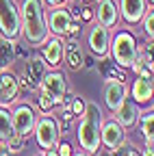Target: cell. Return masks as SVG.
I'll use <instances>...</instances> for the list:
<instances>
[{
	"label": "cell",
	"instance_id": "obj_1",
	"mask_svg": "<svg viewBox=\"0 0 154 156\" xmlns=\"http://www.w3.org/2000/svg\"><path fill=\"white\" fill-rule=\"evenodd\" d=\"M41 0H22L20 9V37L33 48L44 46V41L50 37L48 24H46V11Z\"/></svg>",
	"mask_w": 154,
	"mask_h": 156
},
{
	"label": "cell",
	"instance_id": "obj_2",
	"mask_svg": "<svg viewBox=\"0 0 154 156\" xmlns=\"http://www.w3.org/2000/svg\"><path fill=\"white\" fill-rule=\"evenodd\" d=\"M102 108L98 102H85V113L81 115V124L76 128V139L81 143V150L87 154H98L100 143V126H102Z\"/></svg>",
	"mask_w": 154,
	"mask_h": 156
},
{
	"label": "cell",
	"instance_id": "obj_3",
	"mask_svg": "<svg viewBox=\"0 0 154 156\" xmlns=\"http://www.w3.org/2000/svg\"><path fill=\"white\" fill-rule=\"evenodd\" d=\"M137 54H139V41H137V37H134L130 30L122 28V30H117L111 37L109 56H111V61L117 67L130 69L132 63H134V58H137Z\"/></svg>",
	"mask_w": 154,
	"mask_h": 156
},
{
	"label": "cell",
	"instance_id": "obj_4",
	"mask_svg": "<svg viewBox=\"0 0 154 156\" xmlns=\"http://www.w3.org/2000/svg\"><path fill=\"white\" fill-rule=\"evenodd\" d=\"M0 33L7 39H20V9L15 0H0Z\"/></svg>",
	"mask_w": 154,
	"mask_h": 156
},
{
	"label": "cell",
	"instance_id": "obj_5",
	"mask_svg": "<svg viewBox=\"0 0 154 156\" xmlns=\"http://www.w3.org/2000/svg\"><path fill=\"white\" fill-rule=\"evenodd\" d=\"M33 134L37 139V145L41 150H50L59 143L61 139V130H59V122L50 115H44L41 119H37L35 128H33Z\"/></svg>",
	"mask_w": 154,
	"mask_h": 156
},
{
	"label": "cell",
	"instance_id": "obj_6",
	"mask_svg": "<svg viewBox=\"0 0 154 156\" xmlns=\"http://www.w3.org/2000/svg\"><path fill=\"white\" fill-rule=\"evenodd\" d=\"M37 89L44 91L46 95H50L52 102H54L56 106H61L63 95L67 93V80H65V76H63L59 69H52V72H46V74H44L41 83L37 85Z\"/></svg>",
	"mask_w": 154,
	"mask_h": 156
},
{
	"label": "cell",
	"instance_id": "obj_7",
	"mask_svg": "<svg viewBox=\"0 0 154 156\" xmlns=\"http://www.w3.org/2000/svg\"><path fill=\"white\" fill-rule=\"evenodd\" d=\"M11 124H13V132H17L20 136L28 139L33 134V128L37 124V115L35 108L30 104H17L11 113Z\"/></svg>",
	"mask_w": 154,
	"mask_h": 156
},
{
	"label": "cell",
	"instance_id": "obj_8",
	"mask_svg": "<svg viewBox=\"0 0 154 156\" xmlns=\"http://www.w3.org/2000/svg\"><path fill=\"white\" fill-rule=\"evenodd\" d=\"M72 11H70V7H65V5H56V7H52L48 13H46V24H48V30L52 33V35H56V37H65V30H67V26H70V22H72Z\"/></svg>",
	"mask_w": 154,
	"mask_h": 156
},
{
	"label": "cell",
	"instance_id": "obj_9",
	"mask_svg": "<svg viewBox=\"0 0 154 156\" xmlns=\"http://www.w3.org/2000/svg\"><path fill=\"white\" fill-rule=\"evenodd\" d=\"M100 143L106 147V150H117L126 143V128H122L115 117L109 122H102L100 126Z\"/></svg>",
	"mask_w": 154,
	"mask_h": 156
},
{
	"label": "cell",
	"instance_id": "obj_10",
	"mask_svg": "<svg viewBox=\"0 0 154 156\" xmlns=\"http://www.w3.org/2000/svg\"><path fill=\"white\" fill-rule=\"evenodd\" d=\"M109 41H111V33L109 28L100 26V24H93L87 33V46L91 50L93 56H98V58H104L109 56Z\"/></svg>",
	"mask_w": 154,
	"mask_h": 156
},
{
	"label": "cell",
	"instance_id": "obj_11",
	"mask_svg": "<svg viewBox=\"0 0 154 156\" xmlns=\"http://www.w3.org/2000/svg\"><path fill=\"white\" fill-rule=\"evenodd\" d=\"M20 98V87H17V76L11 69L0 72V106L9 108L11 104L17 102Z\"/></svg>",
	"mask_w": 154,
	"mask_h": 156
},
{
	"label": "cell",
	"instance_id": "obj_12",
	"mask_svg": "<svg viewBox=\"0 0 154 156\" xmlns=\"http://www.w3.org/2000/svg\"><path fill=\"white\" fill-rule=\"evenodd\" d=\"M63 54H65V39L63 37H48L44 41V50H41V56L50 69H59V65L63 63Z\"/></svg>",
	"mask_w": 154,
	"mask_h": 156
},
{
	"label": "cell",
	"instance_id": "obj_13",
	"mask_svg": "<svg viewBox=\"0 0 154 156\" xmlns=\"http://www.w3.org/2000/svg\"><path fill=\"white\" fill-rule=\"evenodd\" d=\"M93 20L104 28H113L120 22V9L115 0H98V7L93 9Z\"/></svg>",
	"mask_w": 154,
	"mask_h": 156
},
{
	"label": "cell",
	"instance_id": "obj_14",
	"mask_svg": "<svg viewBox=\"0 0 154 156\" xmlns=\"http://www.w3.org/2000/svg\"><path fill=\"white\" fill-rule=\"evenodd\" d=\"M128 98V87L126 83L120 80H106L104 83V104L111 113H115L120 108V104Z\"/></svg>",
	"mask_w": 154,
	"mask_h": 156
},
{
	"label": "cell",
	"instance_id": "obj_15",
	"mask_svg": "<svg viewBox=\"0 0 154 156\" xmlns=\"http://www.w3.org/2000/svg\"><path fill=\"white\" fill-rule=\"evenodd\" d=\"M117 9H120V15L126 24H139L145 9H148V2L145 0H120Z\"/></svg>",
	"mask_w": 154,
	"mask_h": 156
},
{
	"label": "cell",
	"instance_id": "obj_16",
	"mask_svg": "<svg viewBox=\"0 0 154 156\" xmlns=\"http://www.w3.org/2000/svg\"><path fill=\"white\" fill-rule=\"evenodd\" d=\"M132 102L137 104H150L152 102V95H154V83H152V76H137L132 80Z\"/></svg>",
	"mask_w": 154,
	"mask_h": 156
},
{
	"label": "cell",
	"instance_id": "obj_17",
	"mask_svg": "<svg viewBox=\"0 0 154 156\" xmlns=\"http://www.w3.org/2000/svg\"><path fill=\"white\" fill-rule=\"evenodd\" d=\"M139 106H137V102H132V100H126L120 104V108L115 111L113 115H115V122H117L122 128H132V126H137V119H139Z\"/></svg>",
	"mask_w": 154,
	"mask_h": 156
},
{
	"label": "cell",
	"instance_id": "obj_18",
	"mask_svg": "<svg viewBox=\"0 0 154 156\" xmlns=\"http://www.w3.org/2000/svg\"><path fill=\"white\" fill-rule=\"evenodd\" d=\"M130 69L134 76H152V41L139 46V54Z\"/></svg>",
	"mask_w": 154,
	"mask_h": 156
},
{
	"label": "cell",
	"instance_id": "obj_19",
	"mask_svg": "<svg viewBox=\"0 0 154 156\" xmlns=\"http://www.w3.org/2000/svg\"><path fill=\"white\" fill-rule=\"evenodd\" d=\"M63 58H65V63H67V67H70L72 72L83 69L85 52H83L81 44L76 41V39H67V41H65V54H63Z\"/></svg>",
	"mask_w": 154,
	"mask_h": 156
},
{
	"label": "cell",
	"instance_id": "obj_20",
	"mask_svg": "<svg viewBox=\"0 0 154 156\" xmlns=\"http://www.w3.org/2000/svg\"><path fill=\"white\" fill-rule=\"evenodd\" d=\"M15 63V41L7 37H0V72L11 69Z\"/></svg>",
	"mask_w": 154,
	"mask_h": 156
},
{
	"label": "cell",
	"instance_id": "obj_21",
	"mask_svg": "<svg viewBox=\"0 0 154 156\" xmlns=\"http://www.w3.org/2000/svg\"><path fill=\"white\" fill-rule=\"evenodd\" d=\"M46 72H48V65H46V61H44L41 54H35V56H30L28 61H26V74L30 76V80L35 85L41 83V78H44Z\"/></svg>",
	"mask_w": 154,
	"mask_h": 156
},
{
	"label": "cell",
	"instance_id": "obj_22",
	"mask_svg": "<svg viewBox=\"0 0 154 156\" xmlns=\"http://www.w3.org/2000/svg\"><path fill=\"white\" fill-rule=\"evenodd\" d=\"M13 134V124H11V113L7 108L0 106V143H2L7 136Z\"/></svg>",
	"mask_w": 154,
	"mask_h": 156
},
{
	"label": "cell",
	"instance_id": "obj_23",
	"mask_svg": "<svg viewBox=\"0 0 154 156\" xmlns=\"http://www.w3.org/2000/svg\"><path fill=\"white\" fill-rule=\"evenodd\" d=\"M137 124H139V130H141L143 136H152V126H154V113H152V108L139 113Z\"/></svg>",
	"mask_w": 154,
	"mask_h": 156
},
{
	"label": "cell",
	"instance_id": "obj_24",
	"mask_svg": "<svg viewBox=\"0 0 154 156\" xmlns=\"http://www.w3.org/2000/svg\"><path fill=\"white\" fill-rule=\"evenodd\" d=\"M24 136H20V134H17V132H13L11 136H7V139L2 141V145L11 152V154H20L22 150H24Z\"/></svg>",
	"mask_w": 154,
	"mask_h": 156
},
{
	"label": "cell",
	"instance_id": "obj_25",
	"mask_svg": "<svg viewBox=\"0 0 154 156\" xmlns=\"http://www.w3.org/2000/svg\"><path fill=\"white\" fill-rule=\"evenodd\" d=\"M141 26H143L145 39H148V41H152V37H154V11H152V7H150V11L145 9V13H143V17H141Z\"/></svg>",
	"mask_w": 154,
	"mask_h": 156
},
{
	"label": "cell",
	"instance_id": "obj_26",
	"mask_svg": "<svg viewBox=\"0 0 154 156\" xmlns=\"http://www.w3.org/2000/svg\"><path fill=\"white\" fill-rule=\"evenodd\" d=\"M17 87H20V91H35L37 89V85L30 80V76L26 74V69H24V74L17 76Z\"/></svg>",
	"mask_w": 154,
	"mask_h": 156
},
{
	"label": "cell",
	"instance_id": "obj_27",
	"mask_svg": "<svg viewBox=\"0 0 154 156\" xmlns=\"http://www.w3.org/2000/svg\"><path fill=\"white\" fill-rule=\"evenodd\" d=\"M70 111H72V115H74V117H81V115L85 113V100H83V98H78V95H72Z\"/></svg>",
	"mask_w": 154,
	"mask_h": 156
},
{
	"label": "cell",
	"instance_id": "obj_28",
	"mask_svg": "<svg viewBox=\"0 0 154 156\" xmlns=\"http://www.w3.org/2000/svg\"><path fill=\"white\" fill-rule=\"evenodd\" d=\"M54 150H56V154H59V156H72V145H70L67 141H61V139H59V143L54 145Z\"/></svg>",
	"mask_w": 154,
	"mask_h": 156
},
{
	"label": "cell",
	"instance_id": "obj_29",
	"mask_svg": "<svg viewBox=\"0 0 154 156\" xmlns=\"http://www.w3.org/2000/svg\"><path fill=\"white\" fill-rule=\"evenodd\" d=\"M78 17H81V22H91V20H93V9L91 7L78 9Z\"/></svg>",
	"mask_w": 154,
	"mask_h": 156
},
{
	"label": "cell",
	"instance_id": "obj_30",
	"mask_svg": "<svg viewBox=\"0 0 154 156\" xmlns=\"http://www.w3.org/2000/svg\"><path fill=\"white\" fill-rule=\"evenodd\" d=\"M122 147H124V156H141V154H139L137 150H134L132 145H126V143H124Z\"/></svg>",
	"mask_w": 154,
	"mask_h": 156
},
{
	"label": "cell",
	"instance_id": "obj_31",
	"mask_svg": "<svg viewBox=\"0 0 154 156\" xmlns=\"http://www.w3.org/2000/svg\"><path fill=\"white\" fill-rule=\"evenodd\" d=\"M72 119H74L72 111H70V108H63V111H61V122H70V124H72Z\"/></svg>",
	"mask_w": 154,
	"mask_h": 156
},
{
	"label": "cell",
	"instance_id": "obj_32",
	"mask_svg": "<svg viewBox=\"0 0 154 156\" xmlns=\"http://www.w3.org/2000/svg\"><path fill=\"white\" fill-rule=\"evenodd\" d=\"M67 0H44V5H50V7H56V5H65Z\"/></svg>",
	"mask_w": 154,
	"mask_h": 156
},
{
	"label": "cell",
	"instance_id": "obj_33",
	"mask_svg": "<svg viewBox=\"0 0 154 156\" xmlns=\"http://www.w3.org/2000/svg\"><path fill=\"white\" fill-rule=\"evenodd\" d=\"M0 156H13V154H11V152H9V150H7L2 143H0Z\"/></svg>",
	"mask_w": 154,
	"mask_h": 156
},
{
	"label": "cell",
	"instance_id": "obj_34",
	"mask_svg": "<svg viewBox=\"0 0 154 156\" xmlns=\"http://www.w3.org/2000/svg\"><path fill=\"white\" fill-rule=\"evenodd\" d=\"M141 156H154L152 147H145V145H143V152H141Z\"/></svg>",
	"mask_w": 154,
	"mask_h": 156
},
{
	"label": "cell",
	"instance_id": "obj_35",
	"mask_svg": "<svg viewBox=\"0 0 154 156\" xmlns=\"http://www.w3.org/2000/svg\"><path fill=\"white\" fill-rule=\"evenodd\" d=\"M44 152H46L44 156H59V154H56V150H54V147H50V150H44Z\"/></svg>",
	"mask_w": 154,
	"mask_h": 156
},
{
	"label": "cell",
	"instance_id": "obj_36",
	"mask_svg": "<svg viewBox=\"0 0 154 156\" xmlns=\"http://www.w3.org/2000/svg\"><path fill=\"white\" fill-rule=\"evenodd\" d=\"M72 156H91V154H87V152L83 150V152H72Z\"/></svg>",
	"mask_w": 154,
	"mask_h": 156
},
{
	"label": "cell",
	"instance_id": "obj_37",
	"mask_svg": "<svg viewBox=\"0 0 154 156\" xmlns=\"http://www.w3.org/2000/svg\"><path fill=\"white\" fill-rule=\"evenodd\" d=\"M83 2H93V0H83Z\"/></svg>",
	"mask_w": 154,
	"mask_h": 156
}]
</instances>
